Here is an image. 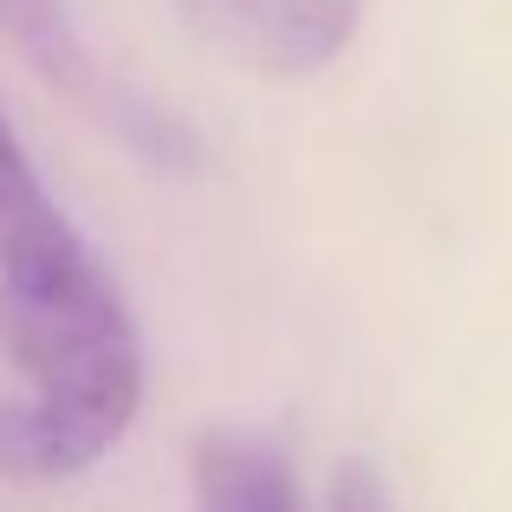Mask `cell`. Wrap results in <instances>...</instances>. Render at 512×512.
<instances>
[{"label":"cell","instance_id":"cell-1","mask_svg":"<svg viewBox=\"0 0 512 512\" xmlns=\"http://www.w3.org/2000/svg\"><path fill=\"white\" fill-rule=\"evenodd\" d=\"M0 357L20 370V396H0V480L85 474L143 409L137 318L65 208L0 234Z\"/></svg>","mask_w":512,"mask_h":512},{"label":"cell","instance_id":"cell-2","mask_svg":"<svg viewBox=\"0 0 512 512\" xmlns=\"http://www.w3.org/2000/svg\"><path fill=\"white\" fill-rule=\"evenodd\" d=\"M0 33H7L13 52H20L52 91H65L85 117H98V124L117 130V137L143 143L150 156L175 150V124L163 111H150V104L91 52L72 0H0Z\"/></svg>","mask_w":512,"mask_h":512},{"label":"cell","instance_id":"cell-3","mask_svg":"<svg viewBox=\"0 0 512 512\" xmlns=\"http://www.w3.org/2000/svg\"><path fill=\"white\" fill-rule=\"evenodd\" d=\"M175 13L247 72L305 78L350 46L363 0H175Z\"/></svg>","mask_w":512,"mask_h":512},{"label":"cell","instance_id":"cell-4","mask_svg":"<svg viewBox=\"0 0 512 512\" xmlns=\"http://www.w3.org/2000/svg\"><path fill=\"white\" fill-rule=\"evenodd\" d=\"M195 506L201 512H299V480L286 454L240 428H208L195 441Z\"/></svg>","mask_w":512,"mask_h":512},{"label":"cell","instance_id":"cell-5","mask_svg":"<svg viewBox=\"0 0 512 512\" xmlns=\"http://www.w3.org/2000/svg\"><path fill=\"white\" fill-rule=\"evenodd\" d=\"M52 208H59V201L46 195V182H39L20 130H13L7 111H0V234H13V227H26V221H46Z\"/></svg>","mask_w":512,"mask_h":512},{"label":"cell","instance_id":"cell-6","mask_svg":"<svg viewBox=\"0 0 512 512\" xmlns=\"http://www.w3.org/2000/svg\"><path fill=\"white\" fill-rule=\"evenodd\" d=\"M331 512H396V506H389V487L370 461H344L331 480Z\"/></svg>","mask_w":512,"mask_h":512}]
</instances>
